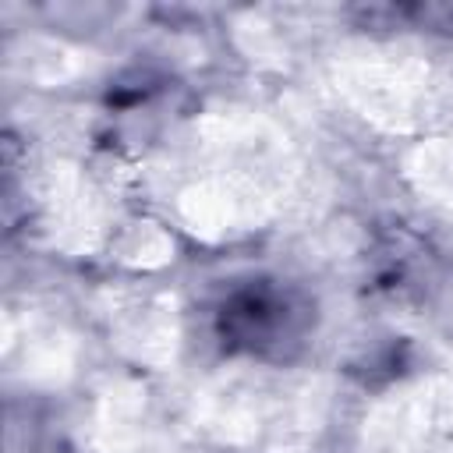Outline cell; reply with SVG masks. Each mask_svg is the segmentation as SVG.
Returning a JSON list of instances; mask_svg holds the SVG:
<instances>
[{"mask_svg": "<svg viewBox=\"0 0 453 453\" xmlns=\"http://www.w3.org/2000/svg\"><path fill=\"white\" fill-rule=\"evenodd\" d=\"M311 326V308L276 280L237 287L216 315L223 347L255 357H290Z\"/></svg>", "mask_w": 453, "mask_h": 453, "instance_id": "cell-1", "label": "cell"}]
</instances>
